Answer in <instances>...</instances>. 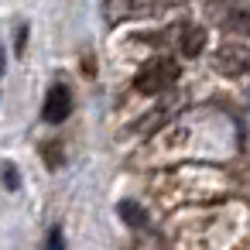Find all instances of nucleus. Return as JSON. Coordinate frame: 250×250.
<instances>
[{
	"label": "nucleus",
	"instance_id": "nucleus-1",
	"mask_svg": "<svg viewBox=\"0 0 250 250\" xmlns=\"http://www.w3.org/2000/svg\"><path fill=\"white\" fill-rule=\"evenodd\" d=\"M175 79H178V62H171V59H151V62L134 76V89L154 96V93L171 89Z\"/></svg>",
	"mask_w": 250,
	"mask_h": 250
},
{
	"label": "nucleus",
	"instance_id": "nucleus-2",
	"mask_svg": "<svg viewBox=\"0 0 250 250\" xmlns=\"http://www.w3.org/2000/svg\"><path fill=\"white\" fill-rule=\"evenodd\" d=\"M212 72L219 76H229V79H240V76H250V45H240V42H229V45H219L212 52Z\"/></svg>",
	"mask_w": 250,
	"mask_h": 250
},
{
	"label": "nucleus",
	"instance_id": "nucleus-3",
	"mask_svg": "<svg viewBox=\"0 0 250 250\" xmlns=\"http://www.w3.org/2000/svg\"><path fill=\"white\" fill-rule=\"evenodd\" d=\"M209 18L236 35H250V0H219L209 7Z\"/></svg>",
	"mask_w": 250,
	"mask_h": 250
},
{
	"label": "nucleus",
	"instance_id": "nucleus-4",
	"mask_svg": "<svg viewBox=\"0 0 250 250\" xmlns=\"http://www.w3.org/2000/svg\"><path fill=\"white\" fill-rule=\"evenodd\" d=\"M154 7H158V0H106L103 18H106V24H124V21H137V18L154 14Z\"/></svg>",
	"mask_w": 250,
	"mask_h": 250
},
{
	"label": "nucleus",
	"instance_id": "nucleus-5",
	"mask_svg": "<svg viewBox=\"0 0 250 250\" xmlns=\"http://www.w3.org/2000/svg\"><path fill=\"white\" fill-rule=\"evenodd\" d=\"M69 113H72V93H69V86L55 83V86L48 89V96H45L42 117H45L48 124H62V120H65Z\"/></svg>",
	"mask_w": 250,
	"mask_h": 250
},
{
	"label": "nucleus",
	"instance_id": "nucleus-6",
	"mask_svg": "<svg viewBox=\"0 0 250 250\" xmlns=\"http://www.w3.org/2000/svg\"><path fill=\"white\" fill-rule=\"evenodd\" d=\"M202 45H206V31L199 24H182L178 28V48H182V55H199Z\"/></svg>",
	"mask_w": 250,
	"mask_h": 250
},
{
	"label": "nucleus",
	"instance_id": "nucleus-7",
	"mask_svg": "<svg viewBox=\"0 0 250 250\" xmlns=\"http://www.w3.org/2000/svg\"><path fill=\"white\" fill-rule=\"evenodd\" d=\"M117 209H120V216H124L130 226H147V212H144L137 202H120Z\"/></svg>",
	"mask_w": 250,
	"mask_h": 250
},
{
	"label": "nucleus",
	"instance_id": "nucleus-8",
	"mask_svg": "<svg viewBox=\"0 0 250 250\" xmlns=\"http://www.w3.org/2000/svg\"><path fill=\"white\" fill-rule=\"evenodd\" d=\"M4 185H7V188H18V175H14V165H4Z\"/></svg>",
	"mask_w": 250,
	"mask_h": 250
},
{
	"label": "nucleus",
	"instance_id": "nucleus-9",
	"mask_svg": "<svg viewBox=\"0 0 250 250\" xmlns=\"http://www.w3.org/2000/svg\"><path fill=\"white\" fill-rule=\"evenodd\" d=\"M24 42H28V28L18 31V52H24Z\"/></svg>",
	"mask_w": 250,
	"mask_h": 250
}]
</instances>
